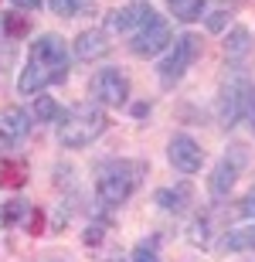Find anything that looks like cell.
<instances>
[{
    "mask_svg": "<svg viewBox=\"0 0 255 262\" xmlns=\"http://www.w3.org/2000/svg\"><path fill=\"white\" fill-rule=\"evenodd\" d=\"M211 228H215V222H211V214H197L194 222H191V228H187V242L197 245V249H207L211 245Z\"/></svg>",
    "mask_w": 255,
    "mask_h": 262,
    "instance_id": "e0dca14e",
    "label": "cell"
},
{
    "mask_svg": "<svg viewBox=\"0 0 255 262\" xmlns=\"http://www.w3.org/2000/svg\"><path fill=\"white\" fill-rule=\"evenodd\" d=\"M242 167H245V146H238V143L228 146V154L215 164V170H211V181H207V187H211V198H215V201L228 198V191L235 187L238 174H242Z\"/></svg>",
    "mask_w": 255,
    "mask_h": 262,
    "instance_id": "52a82bcc",
    "label": "cell"
},
{
    "mask_svg": "<svg viewBox=\"0 0 255 262\" xmlns=\"http://www.w3.org/2000/svg\"><path fill=\"white\" fill-rule=\"evenodd\" d=\"M106 262H129V259H126V255H119V252H112V255H109Z\"/></svg>",
    "mask_w": 255,
    "mask_h": 262,
    "instance_id": "f1b7e54d",
    "label": "cell"
},
{
    "mask_svg": "<svg viewBox=\"0 0 255 262\" xmlns=\"http://www.w3.org/2000/svg\"><path fill=\"white\" fill-rule=\"evenodd\" d=\"M153 201H157L164 211L180 214V211H187V204L194 201V187L187 184V181H180V184H174V187H160L157 194H153Z\"/></svg>",
    "mask_w": 255,
    "mask_h": 262,
    "instance_id": "7c38bea8",
    "label": "cell"
},
{
    "mask_svg": "<svg viewBox=\"0 0 255 262\" xmlns=\"http://www.w3.org/2000/svg\"><path fill=\"white\" fill-rule=\"evenodd\" d=\"M48 4L58 17H75V14H82V0H48Z\"/></svg>",
    "mask_w": 255,
    "mask_h": 262,
    "instance_id": "603a6c76",
    "label": "cell"
},
{
    "mask_svg": "<svg viewBox=\"0 0 255 262\" xmlns=\"http://www.w3.org/2000/svg\"><path fill=\"white\" fill-rule=\"evenodd\" d=\"M238 211L245 214V218H255V187L248 191L245 198H242V204H238Z\"/></svg>",
    "mask_w": 255,
    "mask_h": 262,
    "instance_id": "cb8c5ba5",
    "label": "cell"
},
{
    "mask_svg": "<svg viewBox=\"0 0 255 262\" xmlns=\"http://www.w3.org/2000/svg\"><path fill=\"white\" fill-rule=\"evenodd\" d=\"M221 252H255V225H242L221 238Z\"/></svg>",
    "mask_w": 255,
    "mask_h": 262,
    "instance_id": "5bb4252c",
    "label": "cell"
},
{
    "mask_svg": "<svg viewBox=\"0 0 255 262\" xmlns=\"http://www.w3.org/2000/svg\"><path fill=\"white\" fill-rule=\"evenodd\" d=\"M68 78V48L58 34H41L34 45H31V58L20 72V96H34L41 89L55 85V82H65Z\"/></svg>",
    "mask_w": 255,
    "mask_h": 262,
    "instance_id": "6da1fadb",
    "label": "cell"
},
{
    "mask_svg": "<svg viewBox=\"0 0 255 262\" xmlns=\"http://www.w3.org/2000/svg\"><path fill=\"white\" fill-rule=\"evenodd\" d=\"M102 242V225H88V232H85V245H99Z\"/></svg>",
    "mask_w": 255,
    "mask_h": 262,
    "instance_id": "484cf974",
    "label": "cell"
},
{
    "mask_svg": "<svg viewBox=\"0 0 255 262\" xmlns=\"http://www.w3.org/2000/svg\"><path fill=\"white\" fill-rule=\"evenodd\" d=\"M248 51H252V34L248 28H231L225 38V55L228 58H245Z\"/></svg>",
    "mask_w": 255,
    "mask_h": 262,
    "instance_id": "2e32d148",
    "label": "cell"
},
{
    "mask_svg": "<svg viewBox=\"0 0 255 262\" xmlns=\"http://www.w3.org/2000/svg\"><path fill=\"white\" fill-rule=\"evenodd\" d=\"M24 184H28V164L24 160H0V187L17 191Z\"/></svg>",
    "mask_w": 255,
    "mask_h": 262,
    "instance_id": "9a60e30c",
    "label": "cell"
},
{
    "mask_svg": "<svg viewBox=\"0 0 255 262\" xmlns=\"http://www.w3.org/2000/svg\"><path fill=\"white\" fill-rule=\"evenodd\" d=\"M153 17H157V14H153L150 4H123V7L106 14V28L123 34V31H133V28H147Z\"/></svg>",
    "mask_w": 255,
    "mask_h": 262,
    "instance_id": "30bf717a",
    "label": "cell"
},
{
    "mask_svg": "<svg viewBox=\"0 0 255 262\" xmlns=\"http://www.w3.org/2000/svg\"><path fill=\"white\" fill-rule=\"evenodd\" d=\"M4 31L10 34V41H17L31 31V20L24 17V14H4Z\"/></svg>",
    "mask_w": 255,
    "mask_h": 262,
    "instance_id": "44dd1931",
    "label": "cell"
},
{
    "mask_svg": "<svg viewBox=\"0 0 255 262\" xmlns=\"http://www.w3.org/2000/svg\"><path fill=\"white\" fill-rule=\"evenodd\" d=\"M207 28H211V31H221V28H225V10L211 14V17H207Z\"/></svg>",
    "mask_w": 255,
    "mask_h": 262,
    "instance_id": "4316f807",
    "label": "cell"
},
{
    "mask_svg": "<svg viewBox=\"0 0 255 262\" xmlns=\"http://www.w3.org/2000/svg\"><path fill=\"white\" fill-rule=\"evenodd\" d=\"M20 214H31V204L17 198V201H7V204H4V211H0V222H4V225H17V222H20Z\"/></svg>",
    "mask_w": 255,
    "mask_h": 262,
    "instance_id": "7402d4cb",
    "label": "cell"
},
{
    "mask_svg": "<svg viewBox=\"0 0 255 262\" xmlns=\"http://www.w3.org/2000/svg\"><path fill=\"white\" fill-rule=\"evenodd\" d=\"M255 116V82L248 78H235L221 89L218 96V119L221 126H235L242 119H252Z\"/></svg>",
    "mask_w": 255,
    "mask_h": 262,
    "instance_id": "277c9868",
    "label": "cell"
},
{
    "mask_svg": "<svg viewBox=\"0 0 255 262\" xmlns=\"http://www.w3.org/2000/svg\"><path fill=\"white\" fill-rule=\"evenodd\" d=\"M197 55H201V38H197V34H180V38H174L170 55L160 61V68H157V72H160V82H164V85L180 82V78H184V72L194 65Z\"/></svg>",
    "mask_w": 255,
    "mask_h": 262,
    "instance_id": "5b68a950",
    "label": "cell"
},
{
    "mask_svg": "<svg viewBox=\"0 0 255 262\" xmlns=\"http://www.w3.org/2000/svg\"><path fill=\"white\" fill-rule=\"evenodd\" d=\"M167 157H170V164H174V170H180V174H197L201 164H204V150L197 146L194 136H187V133H177L170 140Z\"/></svg>",
    "mask_w": 255,
    "mask_h": 262,
    "instance_id": "ba28073f",
    "label": "cell"
},
{
    "mask_svg": "<svg viewBox=\"0 0 255 262\" xmlns=\"http://www.w3.org/2000/svg\"><path fill=\"white\" fill-rule=\"evenodd\" d=\"M170 14H174L177 20H184V24H191V20H197L201 14H204V0H167Z\"/></svg>",
    "mask_w": 255,
    "mask_h": 262,
    "instance_id": "ac0fdd59",
    "label": "cell"
},
{
    "mask_svg": "<svg viewBox=\"0 0 255 262\" xmlns=\"http://www.w3.org/2000/svg\"><path fill=\"white\" fill-rule=\"evenodd\" d=\"M88 96L96 106H123L129 99V78L119 68H102L88 82Z\"/></svg>",
    "mask_w": 255,
    "mask_h": 262,
    "instance_id": "8992f818",
    "label": "cell"
},
{
    "mask_svg": "<svg viewBox=\"0 0 255 262\" xmlns=\"http://www.w3.org/2000/svg\"><path fill=\"white\" fill-rule=\"evenodd\" d=\"M28 232H31V235H41V232H44V214H41V211H34V208H31V222H28Z\"/></svg>",
    "mask_w": 255,
    "mask_h": 262,
    "instance_id": "d4e9b609",
    "label": "cell"
},
{
    "mask_svg": "<svg viewBox=\"0 0 255 262\" xmlns=\"http://www.w3.org/2000/svg\"><path fill=\"white\" fill-rule=\"evenodd\" d=\"M147 177V160H109L96 177V198L102 208H119L133 198Z\"/></svg>",
    "mask_w": 255,
    "mask_h": 262,
    "instance_id": "7a4b0ae2",
    "label": "cell"
},
{
    "mask_svg": "<svg viewBox=\"0 0 255 262\" xmlns=\"http://www.w3.org/2000/svg\"><path fill=\"white\" fill-rule=\"evenodd\" d=\"M61 116V109H58V102L51 96H38L34 99V119L38 123H51V119H58Z\"/></svg>",
    "mask_w": 255,
    "mask_h": 262,
    "instance_id": "ffe728a7",
    "label": "cell"
},
{
    "mask_svg": "<svg viewBox=\"0 0 255 262\" xmlns=\"http://www.w3.org/2000/svg\"><path fill=\"white\" fill-rule=\"evenodd\" d=\"M75 55H79L82 61H92V58H102V55H109V38H106V31H99V28L82 31L79 38H75Z\"/></svg>",
    "mask_w": 255,
    "mask_h": 262,
    "instance_id": "4fadbf2b",
    "label": "cell"
},
{
    "mask_svg": "<svg viewBox=\"0 0 255 262\" xmlns=\"http://www.w3.org/2000/svg\"><path fill=\"white\" fill-rule=\"evenodd\" d=\"M106 123H109L106 113L96 102H75L58 116V143L68 150H82L106 133Z\"/></svg>",
    "mask_w": 255,
    "mask_h": 262,
    "instance_id": "3957f363",
    "label": "cell"
},
{
    "mask_svg": "<svg viewBox=\"0 0 255 262\" xmlns=\"http://www.w3.org/2000/svg\"><path fill=\"white\" fill-rule=\"evenodd\" d=\"M28 133H31V116L20 106H10L0 113V146L4 150H14Z\"/></svg>",
    "mask_w": 255,
    "mask_h": 262,
    "instance_id": "8fae6325",
    "label": "cell"
},
{
    "mask_svg": "<svg viewBox=\"0 0 255 262\" xmlns=\"http://www.w3.org/2000/svg\"><path fill=\"white\" fill-rule=\"evenodd\" d=\"M129 262H160V238L157 235H150V238H140L133 245V255Z\"/></svg>",
    "mask_w": 255,
    "mask_h": 262,
    "instance_id": "d6986e66",
    "label": "cell"
},
{
    "mask_svg": "<svg viewBox=\"0 0 255 262\" xmlns=\"http://www.w3.org/2000/svg\"><path fill=\"white\" fill-rule=\"evenodd\" d=\"M14 7H20V10H38L41 7V0H10Z\"/></svg>",
    "mask_w": 255,
    "mask_h": 262,
    "instance_id": "83f0119b",
    "label": "cell"
},
{
    "mask_svg": "<svg viewBox=\"0 0 255 262\" xmlns=\"http://www.w3.org/2000/svg\"><path fill=\"white\" fill-rule=\"evenodd\" d=\"M170 41H174V38H170V24H167V20H160V17H153L147 28L136 31V38L129 41V51L140 55V58H150V55L164 51Z\"/></svg>",
    "mask_w": 255,
    "mask_h": 262,
    "instance_id": "9c48e42d",
    "label": "cell"
}]
</instances>
